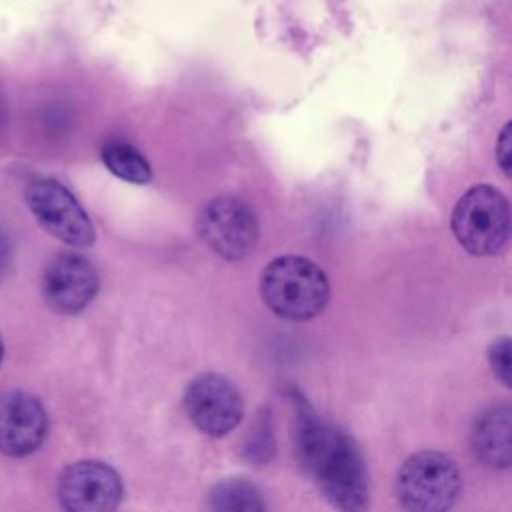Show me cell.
<instances>
[{
    "label": "cell",
    "mask_w": 512,
    "mask_h": 512,
    "mask_svg": "<svg viewBox=\"0 0 512 512\" xmlns=\"http://www.w3.org/2000/svg\"><path fill=\"white\" fill-rule=\"evenodd\" d=\"M488 362L504 386H512V344L508 336L494 340L488 348Z\"/></svg>",
    "instance_id": "5bb4252c"
},
{
    "label": "cell",
    "mask_w": 512,
    "mask_h": 512,
    "mask_svg": "<svg viewBox=\"0 0 512 512\" xmlns=\"http://www.w3.org/2000/svg\"><path fill=\"white\" fill-rule=\"evenodd\" d=\"M98 288L96 268L78 252L56 254L42 274L44 302L58 314L82 312L94 300Z\"/></svg>",
    "instance_id": "9c48e42d"
},
{
    "label": "cell",
    "mask_w": 512,
    "mask_h": 512,
    "mask_svg": "<svg viewBox=\"0 0 512 512\" xmlns=\"http://www.w3.org/2000/svg\"><path fill=\"white\" fill-rule=\"evenodd\" d=\"M120 474L106 462L80 460L66 466L58 480L64 512H116L122 500Z\"/></svg>",
    "instance_id": "ba28073f"
},
{
    "label": "cell",
    "mask_w": 512,
    "mask_h": 512,
    "mask_svg": "<svg viewBox=\"0 0 512 512\" xmlns=\"http://www.w3.org/2000/svg\"><path fill=\"white\" fill-rule=\"evenodd\" d=\"M4 122H6V104H4V98L0 94V128L4 126Z\"/></svg>",
    "instance_id": "e0dca14e"
},
{
    "label": "cell",
    "mask_w": 512,
    "mask_h": 512,
    "mask_svg": "<svg viewBox=\"0 0 512 512\" xmlns=\"http://www.w3.org/2000/svg\"><path fill=\"white\" fill-rule=\"evenodd\" d=\"M208 512H266V502L250 480L228 478L212 486Z\"/></svg>",
    "instance_id": "7c38bea8"
},
{
    "label": "cell",
    "mask_w": 512,
    "mask_h": 512,
    "mask_svg": "<svg viewBox=\"0 0 512 512\" xmlns=\"http://www.w3.org/2000/svg\"><path fill=\"white\" fill-rule=\"evenodd\" d=\"M450 226L466 252L494 256L506 246L510 236L508 200L498 188L476 184L456 202Z\"/></svg>",
    "instance_id": "3957f363"
},
{
    "label": "cell",
    "mask_w": 512,
    "mask_h": 512,
    "mask_svg": "<svg viewBox=\"0 0 512 512\" xmlns=\"http://www.w3.org/2000/svg\"><path fill=\"white\" fill-rule=\"evenodd\" d=\"M470 446L478 462L488 468L506 470L512 464V408L494 404L474 420Z\"/></svg>",
    "instance_id": "8fae6325"
},
{
    "label": "cell",
    "mask_w": 512,
    "mask_h": 512,
    "mask_svg": "<svg viewBox=\"0 0 512 512\" xmlns=\"http://www.w3.org/2000/svg\"><path fill=\"white\" fill-rule=\"evenodd\" d=\"M264 304L280 318L304 322L318 316L330 298L324 270L304 256H278L260 276Z\"/></svg>",
    "instance_id": "7a4b0ae2"
},
{
    "label": "cell",
    "mask_w": 512,
    "mask_h": 512,
    "mask_svg": "<svg viewBox=\"0 0 512 512\" xmlns=\"http://www.w3.org/2000/svg\"><path fill=\"white\" fill-rule=\"evenodd\" d=\"M2 356H4V344H2V336H0V364H2Z\"/></svg>",
    "instance_id": "ac0fdd59"
},
{
    "label": "cell",
    "mask_w": 512,
    "mask_h": 512,
    "mask_svg": "<svg viewBox=\"0 0 512 512\" xmlns=\"http://www.w3.org/2000/svg\"><path fill=\"white\" fill-rule=\"evenodd\" d=\"M296 454L322 496L338 512H368V472L356 444L294 394Z\"/></svg>",
    "instance_id": "6da1fadb"
},
{
    "label": "cell",
    "mask_w": 512,
    "mask_h": 512,
    "mask_svg": "<svg viewBox=\"0 0 512 512\" xmlns=\"http://www.w3.org/2000/svg\"><path fill=\"white\" fill-rule=\"evenodd\" d=\"M48 434V416L42 402L22 390L0 394V452L28 456L36 452Z\"/></svg>",
    "instance_id": "30bf717a"
},
{
    "label": "cell",
    "mask_w": 512,
    "mask_h": 512,
    "mask_svg": "<svg viewBox=\"0 0 512 512\" xmlns=\"http://www.w3.org/2000/svg\"><path fill=\"white\" fill-rule=\"evenodd\" d=\"M8 262H10V246H8L6 238L0 234V276L4 274Z\"/></svg>",
    "instance_id": "2e32d148"
},
{
    "label": "cell",
    "mask_w": 512,
    "mask_h": 512,
    "mask_svg": "<svg viewBox=\"0 0 512 512\" xmlns=\"http://www.w3.org/2000/svg\"><path fill=\"white\" fill-rule=\"evenodd\" d=\"M462 492V476L452 458L422 450L404 460L396 494L406 512H448Z\"/></svg>",
    "instance_id": "277c9868"
},
{
    "label": "cell",
    "mask_w": 512,
    "mask_h": 512,
    "mask_svg": "<svg viewBox=\"0 0 512 512\" xmlns=\"http://www.w3.org/2000/svg\"><path fill=\"white\" fill-rule=\"evenodd\" d=\"M196 230L214 254L230 262L248 258L260 240L256 212L236 196L212 198L198 214Z\"/></svg>",
    "instance_id": "5b68a950"
},
{
    "label": "cell",
    "mask_w": 512,
    "mask_h": 512,
    "mask_svg": "<svg viewBox=\"0 0 512 512\" xmlns=\"http://www.w3.org/2000/svg\"><path fill=\"white\" fill-rule=\"evenodd\" d=\"M184 408L192 424L212 438L232 432L244 414L238 388L222 374H200L184 392Z\"/></svg>",
    "instance_id": "52a82bcc"
},
{
    "label": "cell",
    "mask_w": 512,
    "mask_h": 512,
    "mask_svg": "<svg viewBox=\"0 0 512 512\" xmlns=\"http://www.w3.org/2000/svg\"><path fill=\"white\" fill-rule=\"evenodd\" d=\"M104 166L130 184H146L152 178L148 160L126 140H108L102 146Z\"/></svg>",
    "instance_id": "4fadbf2b"
},
{
    "label": "cell",
    "mask_w": 512,
    "mask_h": 512,
    "mask_svg": "<svg viewBox=\"0 0 512 512\" xmlns=\"http://www.w3.org/2000/svg\"><path fill=\"white\" fill-rule=\"evenodd\" d=\"M496 162L502 168L506 176H510V166H512V146H510V124H506L498 136L496 142Z\"/></svg>",
    "instance_id": "9a60e30c"
},
{
    "label": "cell",
    "mask_w": 512,
    "mask_h": 512,
    "mask_svg": "<svg viewBox=\"0 0 512 512\" xmlns=\"http://www.w3.org/2000/svg\"><path fill=\"white\" fill-rule=\"evenodd\" d=\"M26 202L36 222L60 242L74 248L94 244L96 232L86 210L58 180H34L26 190Z\"/></svg>",
    "instance_id": "8992f818"
}]
</instances>
